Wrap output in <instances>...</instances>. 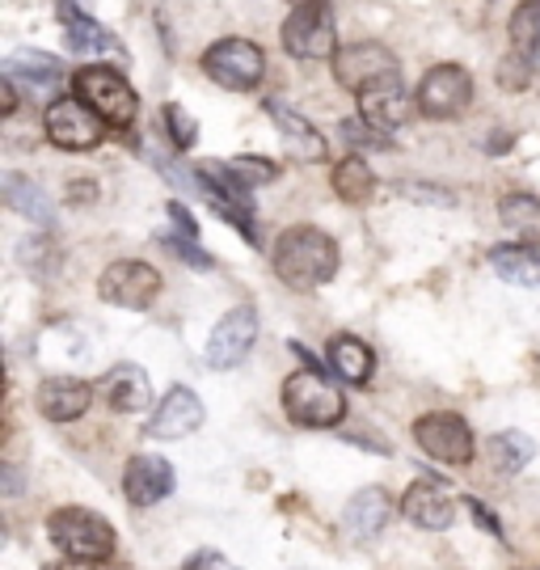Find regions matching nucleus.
<instances>
[{
  "mask_svg": "<svg viewBox=\"0 0 540 570\" xmlns=\"http://www.w3.org/2000/svg\"><path fill=\"white\" fill-rule=\"evenodd\" d=\"M275 275L296 292L330 284L338 275V242L313 225L287 228L275 242Z\"/></svg>",
  "mask_w": 540,
  "mask_h": 570,
  "instance_id": "nucleus-1",
  "label": "nucleus"
},
{
  "mask_svg": "<svg viewBox=\"0 0 540 570\" xmlns=\"http://www.w3.org/2000/svg\"><path fill=\"white\" fill-rule=\"evenodd\" d=\"M283 410L296 428H338L346 419V397L321 367H301L283 381Z\"/></svg>",
  "mask_w": 540,
  "mask_h": 570,
  "instance_id": "nucleus-2",
  "label": "nucleus"
},
{
  "mask_svg": "<svg viewBox=\"0 0 540 570\" xmlns=\"http://www.w3.org/2000/svg\"><path fill=\"white\" fill-rule=\"evenodd\" d=\"M47 537L72 562H106L115 553V529H110V520H101L98 511H85V508L51 511L47 515Z\"/></svg>",
  "mask_w": 540,
  "mask_h": 570,
  "instance_id": "nucleus-3",
  "label": "nucleus"
},
{
  "mask_svg": "<svg viewBox=\"0 0 540 570\" xmlns=\"http://www.w3.org/2000/svg\"><path fill=\"white\" fill-rule=\"evenodd\" d=\"M72 89H77V98L101 122H110V127H131L136 122V110H140V98H136V89L122 81L115 68H80L77 77H72Z\"/></svg>",
  "mask_w": 540,
  "mask_h": 570,
  "instance_id": "nucleus-4",
  "label": "nucleus"
},
{
  "mask_svg": "<svg viewBox=\"0 0 540 570\" xmlns=\"http://www.w3.org/2000/svg\"><path fill=\"white\" fill-rule=\"evenodd\" d=\"M283 47L296 60H334L338 56V30L330 0H301L292 18L283 21Z\"/></svg>",
  "mask_w": 540,
  "mask_h": 570,
  "instance_id": "nucleus-5",
  "label": "nucleus"
},
{
  "mask_svg": "<svg viewBox=\"0 0 540 570\" xmlns=\"http://www.w3.org/2000/svg\"><path fill=\"white\" fill-rule=\"evenodd\" d=\"M203 72L216 85H224V89L245 94V89H254V85L262 81L266 56H262L258 42H249V39H220L216 47H207Z\"/></svg>",
  "mask_w": 540,
  "mask_h": 570,
  "instance_id": "nucleus-6",
  "label": "nucleus"
},
{
  "mask_svg": "<svg viewBox=\"0 0 540 570\" xmlns=\"http://www.w3.org/2000/svg\"><path fill=\"white\" fill-rule=\"evenodd\" d=\"M334 77H338L342 89L351 94H367L376 85L401 81L397 72V56L381 47V42H355V47H342L334 56Z\"/></svg>",
  "mask_w": 540,
  "mask_h": 570,
  "instance_id": "nucleus-7",
  "label": "nucleus"
},
{
  "mask_svg": "<svg viewBox=\"0 0 540 570\" xmlns=\"http://www.w3.org/2000/svg\"><path fill=\"white\" fill-rule=\"evenodd\" d=\"M414 440L426 456H435L443 465H469L473 461V431L461 414H448V410L422 414L414 423Z\"/></svg>",
  "mask_w": 540,
  "mask_h": 570,
  "instance_id": "nucleus-8",
  "label": "nucleus"
},
{
  "mask_svg": "<svg viewBox=\"0 0 540 570\" xmlns=\"http://www.w3.org/2000/svg\"><path fill=\"white\" fill-rule=\"evenodd\" d=\"M101 301L119 308H148L160 296V275L157 266L140 263V258H122V263H110L98 279Z\"/></svg>",
  "mask_w": 540,
  "mask_h": 570,
  "instance_id": "nucleus-9",
  "label": "nucleus"
},
{
  "mask_svg": "<svg viewBox=\"0 0 540 570\" xmlns=\"http://www.w3.org/2000/svg\"><path fill=\"white\" fill-rule=\"evenodd\" d=\"M42 127H47V140L56 144V148L89 153V148H98L101 144V127H106V122L80 102V98H60V102L47 106Z\"/></svg>",
  "mask_w": 540,
  "mask_h": 570,
  "instance_id": "nucleus-10",
  "label": "nucleus"
},
{
  "mask_svg": "<svg viewBox=\"0 0 540 570\" xmlns=\"http://www.w3.org/2000/svg\"><path fill=\"white\" fill-rule=\"evenodd\" d=\"M469 102H473V77L461 63H440L422 77L419 110L426 119H456Z\"/></svg>",
  "mask_w": 540,
  "mask_h": 570,
  "instance_id": "nucleus-11",
  "label": "nucleus"
},
{
  "mask_svg": "<svg viewBox=\"0 0 540 570\" xmlns=\"http://www.w3.org/2000/svg\"><path fill=\"white\" fill-rule=\"evenodd\" d=\"M254 338H258V313H254V305L228 308L220 317V326L212 330V338H207V364L216 367V372L237 367L249 355Z\"/></svg>",
  "mask_w": 540,
  "mask_h": 570,
  "instance_id": "nucleus-12",
  "label": "nucleus"
},
{
  "mask_svg": "<svg viewBox=\"0 0 540 570\" xmlns=\"http://www.w3.org/2000/svg\"><path fill=\"white\" fill-rule=\"evenodd\" d=\"M199 428H203V402L186 385H174L165 393V402L148 414L144 435H153V440H186V435H195Z\"/></svg>",
  "mask_w": 540,
  "mask_h": 570,
  "instance_id": "nucleus-13",
  "label": "nucleus"
},
{
  "mask_svg": "<svg viewBox=\"0 0 540 570\" xmlns=\"http://www.w3.org/2000/svg\"><path fill=\"white\" fill-rule=\"evenodd\" d=\"M174 487H178L174 465L153 456V452L131 456L127 469H122V490H127V499H131L136 508H157L165 494H174Z\"/></svg>",
  "mask_w": 540,
  "mask_h": 570,
  "instance_id": "nucleus-14",
  "label": "nucleus"
},
{
  "mask_svg": "<svg viewBox=\"0 0 540 570\" xmlns=\"http://www.w3.org/2000/svg\"><path fill=\"white\" fill-rule=\"evenodd\" d=\"M89 402H94V385L80 376H51V381H42L39 397H35L39 414L51 423H72L89 410Z\"/></svg>",
  "mask_w": 540,
  "mask_h": 570,
  "instance_id": "nucleus-15",
  "label": "nucleus"
},
{
  "mask_svg": "<svg viewBox=\"0 0 540 570\" xmlns=\"http://www.w3.org/2000/svg\"><path fill=\"white\" fill-rule=\"evenodd\" d=\"M101 402L119 414H144L148 402H153V381L148 372L136 364H115L106 376H101Z\"/></svg>",
  "mask_w": 540,
  "mask_h": 570,
  "instance_id": "nucleus-16",
  "label": "nucleus"
},
{
  "mask_svg": "<svg viewBox=\"0 0 540 570\" xmlns=\"http://www.w3.org/2000/svg\"><path fill=\"white\" fill-rule=\"evenodd\" d=\"M266 115L275 119V127H279L283 136V148H287V157H296V161H325V140H321V131L313 127V122L304 119V115H296L292 106L275 102V98H266Z\"/></svg>",
  "mask_w": 540,
  "mask_h": 570,
  "instance_id": "nucleus-17",
  "label": "nucleus"
},
{
  "mask_svg": "<svg viewBox=\"0 0 540 570\" xmlns=\"http://www.w3.org/2000/svg\"><path fill=\"white\" fill-rule=\"evenodd\" d=\"M401 511H405V515H410L419 529H431V532L448 529V524L456 520V503H452L448 487H440V482H426V478L405 490Z\"/></svg>",
  "mask_w": 540,
  "mask_h": 570,
  "instance_id": "nucleus-18",
  "label": "nucleus"
},
{
  "mask_svg": "<svg viewBox=\"0 0 540 570\" xmlns=\"http://www.w3.org/2000/svg\"><path fill=\"white\" fill-rule=\"evenodd\" d=\"M60 18H63V42H68V51H77V56H122L119 39L101 26V21L85 18L77 13L72 4H60Z\"/></svg>",
  "mask_w": 540,
  "mask_h": 570,
  "instance_id": "nucleus-19",
  "label": "nucleus"
},
{
  "mask_svg": "<svg viewBox=\"0 0 540 570\" xmlns=\"http://www.w3.org/2000/svg\"><path fill=\"white\" fill-rule=\"evenodd\" d=\"M4 77L13 85L21 81L30 94L47 98V94H56L63 85V63H56L51 56H42V51H18V56L4 60Z\"/></svg>",
  "mask_w": 540,
  "mask_h": 570,
  "instance_id": "nucleus-20",
  "label": "nucleus"
},
{
  "mask_svg": "<svg viewBox=\"0 0 540 570\" xmlns=\"http://www.w3.org/2000/svg\"><path fill=\"white\" fill-rule=\"evenodd\" d=\"M360 110H363V119L372 122L376 131H397L401 122L410 119V98H405V85L389 81V85L367 89V94H360Z\"/></svg>",
  "mask_w": 540,
  "mask_h": 570,
  "instance_id": "nucleus-21",
  "label": "nucleus"
},
{
  "mask_svg": "<svg viewBox=\"0 0 540 570\" xmlns=\"http://www.w3.org/2000/svg\"><path fill=\"white\" fill-rule=\"evenodd\" d=\"M389 515H393V499H389L381 487H367L346 503V515H342V520H346V529L355 532L360 541H367V537H381L384 524H389Z\"/></svg>",
  "mask_w": 540,
  "mask_h": 570,
  "instance_id": "nucleus-22",
  "label": "nucleus"
},
{
  "mask_svg": "<svg viewBox=\"0 0 540 570\" xmlns=\"http://www.w3.org/2000/svg\"><path fill=\"white\" fill-rule=\"evenodd\" d=\"M330 367L338 372L346 385H367L372 381V372H376V355H372V346L355 338V334H338L334 343H330Z\"/></svg>",
  "mask_w": 540,
  "mask_h": 570,
  "instance_id": "nucleus-23",
  "label": "nucleus"
},
{
  "mask_svg": "<svg viewBox=\"0 0 540 570\" xmlns=\"http://www.w3.org/2000/svg\"><path fill=\"white\" fill-rule=\"evenodd\" d=\"M494 275L516 287H540V254L532 245H499L490 249Z\"/></svg>",
  "mask_w": 540,
  "mask_h": 570,
  "instance_id": "nucleus-24",
  "label": "nucleus"
},
{
  "mask_svg": "<svg viewBox=\"0 0 540 570\" xmlns=\"http://www.w3.org/2000/svg\"><path fill=\"white\" fill-rule=\"evenodd\" d=\"M0 186H4V204L13 207L18 216H26V220H35V225H42V228L56 225V212H51L47 195H42L35 183H26L21 174H4Z\"/></svg>",
  "mask_w": 540,
  "mask_h": 570,
  "instance_id": "nucleus-25",
  "label": "nucleus"
},
{
  "mask_svg": "<svg viewBox=\"0 0 540 570\" xmlns=\"http://www.w3.org/2000/svg\"><path fill=\"white\" fill-rule=\"evenodd\" d=\"M499 220L507 233H516L523 245H540V199L537 195H502Z\"/></svg>",
  "mask_w": 540,
  "mask_h": 570,
  "instance_id": "nucleus-26",
  "label": "nucleus"
},
{
  "mask_svg": "<svg viewBox=\"0 0 540 570\" xmlns=\"http://www.w3.org/2000/svg\"><path fill=\"white\" fill-rule=\"evenodd\" d=\"M330 183H334L342 204L360 207V204H372V195H376V174H372V165L363 161V157H346V161L334 165Z\"/></svg>",
  "mask_w": 540,
  "mask_h": 570,
  "instance_id": "nucleus-27",
  "label": "nucleus"
},
{
  "mask_svg": "<svg viewBox=\"0 0 540 570\" xmlns=\"http://www.w3.org/2000/svg\"><path fill=\"white\" fill-rule=\"evenodd\" d=\"M511 56L532 63L540 56V0H523L511 13Z\"/></svg>",
  "mask_w": 540,
  "mask_h": 570,
  "instance_id": "nucleus-28",
  "label": "nucleus"
},
{
  "mask_svg": "<svg viewBox=\"0 0 540 570\" xmlns=\"http://www.w3.org/2000/svg\"><path fill=\"white\" fill-rule=\"evenodd\" d=\"M490 465L499 469V473H520L528 461H532V452L537 444L523 435V431H499L494 440H490Z\"/></svg>",
  "mask_w": 540,
  "mask_h": 570,
  "instance_id": "nucleus-29",
  "label": "nucleus"
},
{
  "mask_svg": "<svg viewBox=\"0 0 540 570\" xmlns=\"http://www.w3.org/2000/svg\"><path fill=\"white\" fill-rule=\"evenodd\" d=\"M160 119H165V127H169L165 136L174 140V148H178V153H186V148H195V131H199V122L190 119V115H186V110H181L178 102L165 106V110H160Z\"/></svg>",
  "mask_w": 540,
  "mask_h": 570,
  "instance_id": "nucleus-30",
  "label": "nucleus"
},
{
  "mask_svg": "<svg viewBox=\"0 0 540 570\" xmlns=\"http://www.w3.org/2000/svg\"><path fill=\"white\" fill-rule=\"evenodd\" d=\"M228 169L237 174L240 186H262V183H275V178H279V165L262 161V157H237Z\"/></svg>",
  "mask_w": 540,
  "mask_h": 570,
  "instance_id": "nucleus-31",
  "label": "nucleus"
},
{
  "mask_svg": "<svg viewBox=\"0 0 540 570\" xmlns=\"http://www.w3.org/2000/svg\"><path fill=\"white\" fill-rule=\"evenodd\" d=\"M160 245H165L169 254H178L181 263H190L195 271H212V254H203L199 245H195V237H169V233H165Z\"/></svg>",
  "mask_w": 540,
  "mask_h": 570,
  "instance_id": "nucleus-32",
  "label": "nucleus"
},
{
  "mask_svg": "<svg viewBox=\"0 0 540 570\" xmlns=\"http://www.w3.org/2000/svg\"><path fill=\"white\" fill-rule=\"evenodd\" d=\"M342 140L355 144V148H389V140H384L381 131H376L367 119H346V122H342Z\"/></svg>",
  "mask_w": 540,
  "mask_h": 570,
  "instance_id": "nucleus-33",
  "label": "nucleus"
},
{
  "mask_svg": "<svg viewBox=\"0 0 540 570\" xmlns=\"http://www.w3.org/2000/svg\"><path fill=\"white\" fill-rule=\"evenodd\" d=\"M401 195H410L414 204H431V207H452L456 199H452V190H435V186H422V183H405L401 186Z\"/></svg>",
  "mask_w": 540,
  "mask_h": 570,
  "instance_id": "nucleus-34",
  "label": "nucleus"
},
{
  "mask_svg": "<svg viewBox=\"0 0 540 570\" xmlns=\"http://www.w3.org/2000/svg\"><path fill=\"white\" fill-rule=\"evenodd\" d=\"M528 77H532V63H523V60H502V68H499V85L502 89H523L528 85Z\"/></svg>",
  "mask_w": 540,
  "mask_h": 570,
  "instance_id": "nucleus-35",
  "label": "nucleus"
},
{
  "mask_svg": "<svg viewBox=\"0 0 540 570\" xmlns=\"http://www.w3.org/2000/svg\"><path fill=\"white\" fill-rule=\"evenodd\" d=\"M181 570H237V567H233V562H228L224 553H216V550H199Z\"/></svg>",
  "mask_w": 540,
  "mask_h": 570,
  "instance_id": "nucleus-36",
  "label": "nucleus"
},
{
  "mask_svg": "<svg viewBox=\"0 0 540 570\" xmlns=\"http://www.w3.org/2000/svg\"><path fill=\"white\" fill-rule=\"evenodd\" d=\"M464 503H469V515H473V520H478L481 529L490 532V537H502L499 520H494V511L485 508V503H481V499H464Z\"/></svg>",
  "mask_w": 540,
  "mask_h": 570,
  "instance_id": "nucleus-37",
  "label": "nucleus"
},
{
  "mask_svg": "<svg viewBox=\"0 0 540 570\" xmlns=\"http://www.w3.org/2000/svg\"><path fill=\"white\" fill-rule=\"evenodd\" d=\"M169 216H174V220H178L181 237H195V233H199V225H195V220H190V212H186V207H181V204H169Z\"/></svg>",
  "mask_w": 540,
  "mask_h": 570,
  "instance_id": "nucleus-38",
  "label": "nucleus"
},
{
  "mask_svg": "<svg viewBox=\"0 0 540 570\" xmlns=\"http://www.w3.org/2000/svg\"><path fill=\"white\" fill-rule=\"evenodd\" d=\"M13 110H18V94H13V81L4 77L0 81V115H13Z\"/></svg>",
  "mask_w": 540,
  "mask_h": 570,
  "instance_id": "nucleus-39",
  "label": "nucleus"
}]
</instances>
